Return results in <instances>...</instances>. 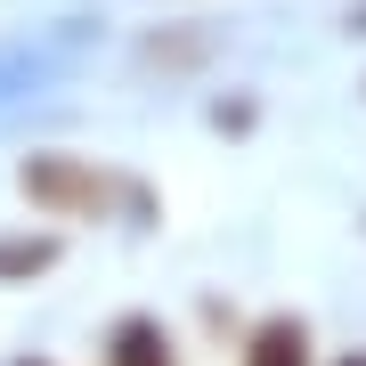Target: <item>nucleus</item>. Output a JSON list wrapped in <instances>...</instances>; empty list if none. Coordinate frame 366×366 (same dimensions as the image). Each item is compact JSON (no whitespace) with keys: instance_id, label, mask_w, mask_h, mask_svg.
Masks as SVG:
<instances>
[{"instance_id":"5","label":"nucleus","mask_w":366,"mask_h":366,"mask_svg":"<svg viewBox=\"0 0 366 366\" xmlns=\"http://www.w3.org/2000/svg\"><path fill=\"white\" fill-rule=\"evenodd\" d=\"M334 366H366V350H350V358H334Z\"/></svg>"},{"instance_id":"6","label":"nucleus","mask_w":366,"mask_h":366,"mask_svg":"<svg viewBox=\"0 0 366 366\" xmlns=\"http://www.w3.org/2000/svg\"><path fill=\"white\" fill-rule=\"evenodd\" d=\"M16 366H41V358H16Z\"/></svg>"},{"instance_id":"1","label":"nucleus","mask_w":366,"mask_h":366,"mask_svg":"<svg viewBox=\"0 0 366 366\" xmlns=\"http://www.w3.org/2000/svg\"><path fill=\"white\" fill-rule=\"evenodd\" d=\"M16 187L41 212H57V220H147V187L139 179H122V171H106L90 155H57V147L25 155Z\"/></svg>"},{"instance_id":"3","label":"nucleus","mask_w":366,"mask_h":366,"mask_svg":"<svg viewBox=\"0 0 366 366\" xmlns=\"http://www.w3.org/2000/svg\"><path fill=\"white\" fill-rule=\"evenodd\" d=\"M106 366H171V342L155 317H122L114 342H106Z\"/></svg>"},{"instance_id":"4","label":"nucleus","mask_w":366,"mask_h":366,"mask_svg":"<svg viewBox=\"0 0 366 366\" xmlns=\"http://www.w3.org/2000/svg\"><path fill=\"white\" fill-rule=\"evenodd\" d=\"M49 261H57V236H0V277L9 285L16 277H41Z\"/></svg>"},{"instance_id":"2","label":"nucleus","mask_w":366,"mask_h":366,"mask_svg":"<svg viewBox=\"0 0 366 366\" xmlns=\"http://www.w3.org/2000/svg\"><path fill=\"white\" fill-rule=\"evenodd\" d=\"M244 366H310V326H301V317H269V326L244 342Z\"/></svg>"}]
</instances>
